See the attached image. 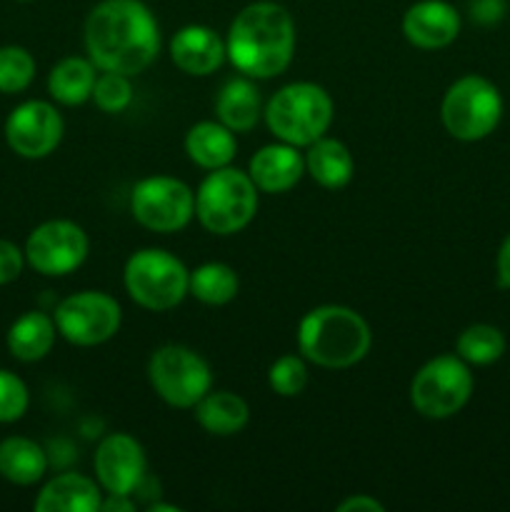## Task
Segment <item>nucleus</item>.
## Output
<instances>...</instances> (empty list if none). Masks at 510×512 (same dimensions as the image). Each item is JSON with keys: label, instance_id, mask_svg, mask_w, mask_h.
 Instances as JSON below:
<instances>
[{"label": "nucleus", "instance_id": "nucleus-1", "mask_svg": "<svg viewBox=\"0 0 510 512\" xmlns=\"http://www.w3.org/2000/svg\"><path fill=\"white\" fill-rule=\"evenodd\" d=\"M85 53L98 70L135 78L160 53V25L143 0H100L85 18Z\"/></svg>", "mask_w": 510, "mask_h": 512}, {"label": "nucleus", "instance_id": "nucleus-2", "mask_svg": "<svg viewBox=\"0 0 510 512\" xmlns=\"http://www.w3.org/2000/svg\"><path fill=\"white\" fill-rule=\"evenodd\" d=\"M225 53L240 75L253 80L278 78L295 55V20L275 0H255L233 18Z\"/></svg>", "mask_w": 510, "mask_h": 512}, {"label": "nucleus", "instance_id": "nucleus-3", "mask_svg": "<svg viewBox=\"0 0 510 512\" xmlns=\"http://www.w3.org/2000/svg\"><path fill=\"white\" fill-rule=\"evenodd\" d=\"M370 345L368 320L348 305H318L300 318L298 350L318 368H353L370 353Z\"/></svg>", "mask_w": 510, "mask_h": 512}, {"label": "nucleus", "instance_id": "nucleus-4", "mask_svg": "<svg viewBox=\"0 0 510 512\" xmlns=\"http://www.w3.org/2000/svg\"><path fill=\"white\" fill-rule=\"evenodd\" d=\"M263 118L275 138L295 148H308L330 130L335 105L323 85L298 80L273 93L265 103Z\"/></svg>", "mask_w": 510, "mask_h": 512}, {"label": "nucleus", "instance_id": "nucleus-5", "mask_svg": "<svg viewBox=\"0 0 510 512\" xmlns=\"http://www.w3.org/2000/svg\"><path fill=\"white\" fill-rule=\"evenodd\" d=\"M258 193L248 173L238 168L208 170L195 190V218L208 233L235 235L253 223L258 213Z\"/></svg>", "mask_w": 510, "mask_h": 512}, {"label": "nucleus", "instance_id": "nucleus-6", "mask_svg": "<svg viewBox=\"0 0 510 512\" xmlns=\"http://www.w3.org/2000/svg\"><path fill=\"white\" fill-rule=\"evenodd\" d=\"M190 270L183 260L163 248L135 250L123 270L125 293L135 305L150 313H165L188 295Z\"/></svg>", "mask_w": 510, "mask_h": 512}, {"label": "nucleus", "instance_id": "nucleus-7", "mask_svg": "<svg viewBox=\"0 0 510 512\" xmlns=\"http://www.w3.org/2000/svg\"><path fill=\"white\" fill-rule=\"evenodd\" d=\"M503 118V95L498 85L483 75H463L455 80L440 103V120L450 138L478 143L488 138Z\"/></svg>", "mask_w": 510, "mask_h": 512}, {"label": "nucleus", "instance_id": "nucleus-8", "mask_svg": "<svg viewBox=\"0 0 510 512\" xmlns=\"http://www.w3.org/2000/svg\"><path fill=\"white\" fill-rule=\"evenodd\" d=\"M148 380L155 395L178 410H193L213 390V370L208 360L178 343L163 345L150 355Z\"/></svg>", "mask_w": 510, "mask_h": 512}, {"label": "nucleus", "instance_id": "nucleus-9", "mask_svg": "<svg viewBox=\"0 0 510 512\" xmlns=\"http://www.w3.org/2000/svg\"><path fill=\"white\" fill-rule=\"evenodd\" d=\"M473 385V373L463 358L438 355L410 380V405L428 420H448L468 405Z\"/></svg>", "mask_w": 510, "mask_h": 512}, {"label": "nucleus", "instance_id": "nucleus-10", "mask_svg": "<svg viewBox=\"0 0 510 512\" xmlns=\"http://www.w3.org/2000/svg\"><path fill=\"white\" fill-rule=\"evenodd\" d=\"M55 328L60 338L78 348H95L118 335L123 310L113 295L103 290H80L55 305Z\"/></svg>", "mask_w": 510, "mask_h": 512}, {"label": "nucleus", "instance_id": "nucleus-11", "mask_svg": "<svg viewBox=\"0 0 510 512\" xmlns=\"http://www.w3.org/2000/svg\"><path fill=\"white\" fill-rule=\"evenodd\" d=\"M130 213L153 233H178L195 218V193L188 183L170 175H150L135 183Z\"/></svg>", "mask_w": 510, "mask_h": 512}, {"label": "nucleus", "instance_id": "nucleus-12", "mask_svg": "<svg viewBox=\"0 0 510 512\" xmlns=\"http://www.w3.org/2000/svg\"><path fill=\"white\" fill-rule=\"evenodd\" d=\"M25 263L45 278H63L85 263L90 250L88 233L73 220H45L25 240Z\"/></svg>", "mask_w": 510, "mask_h": 512}, {"label": "nucleus", "instance_id": "nucleus-13", "mask_svg": "<svg viewBox=\"0 0 510 512\" xmlns=\"http://www.w3.org/2000/svg\"><path fill=\"white\" fill-rule=\"evenodd\" d=\"M3 133L15 155L25 160H43L58 150L65 120L48 100H25L10 110Z\"/></svg>", "mask_w": 510, "mask_h": 512}, {"label": "nucleus", "instance_id": "nucleus-14", "mask_svg": "<svg viewBox=\"0 0 510 512\" xmlns=\"http://www.w3.org/2000/svg\"><path fill=\"white\" fill-rule=\"evenodd\" d=\"M93 470L105 495H135L148 475V458L133 435L110 433L95 448Z\"/></svg>", "mask_w": 510, "mask_h": 512}, {"label": "nucleus", "instance_id": "nucleus-15", "mask_svg": "<svg viewBox=\"0 0 510 512\" xmlns=\"http://www.w3.org/2000/svg\"><path fill=\"white\" fill-rule=\"evenodd\" d=\"M463 18L448 0H418L403 15V35L420 50H443L460 35Z\"/></svg>", "mask_w": 510, "mask_h": 512}, {"label": "nucleus", "instance_id": "nucleus-16", "mask_svg": "<svg viewBox=\"0 0 510 512\" xmlns=\"http://www.w3.org/2000/svg\"><path fill=\"white\" fill-rule=\"evenodd\" d=\"M225 40L208 25H185L170 40V60L193 78H208L225 63Z\"/></svg>", "mask_w": 510, "mask_h": 512}, {"label": "nucleus", "instance_id": "nucleus-17", "mask_svg": "<svg viewBox=\"0 0 510 512\" xmlns=\"http://www.w3.org/2000/svg\"><path fill=\"white\" fill-rule=\"evenodd\" d=\"M248 175L260 193L280 195L293 190L305 175V155L295 145L270 143L263 145L258 153L250 158Z\"/></svg>", "mask_w": 510, "mask_h": 512}, {"label": "nucleus", "instance_id": "nucleus-18", "mask_svg": "<svg viewBox=\"0 0 510 512\" xmlns=\"http://www.w3.org/2000/svg\"><path fill=\"white\" fill-rule=\"evenodd\" d=\"M103 495L98 480L80 473H63L40 488L33 508L35 512H98Z\"/></svg>", "mask_w": 510, "mask_h": 512}, {"label": "nucleus", "instance_id": "nucleus-19", "mask_svg": "<svg viewBox=\"0 0 510 512\" xmlns=\"http://www.w3.org/2000/svg\"><path fill=\"white\" fill-rule=\"evenodd\" d=\"M263 98L258 85L248 75L230 78L215 98V115L233 133H250L263 115Z\"/></svg>", "mask_w": 510, "mask_h": 512}, {"label": "nucleus", "instance_id": "nucleus-20", "mask_svg": "<svg viewBox=\"0 0 510 512\" xmlns=\"http://www.w3.org/2000/svg\"><path fill=\"white\" fill-rule=\"evenodd\" d=\"M305 173L325 190H340L353 180L355 160L348 145L338 138H323L308 145L305 153Z\"/></svg>", "mask_w": 510, "mask_h": 512}, {"label": "nucleus", "instance_id": "nucleus-21", "mask_svg": "<svg viewBox=\"0 0 510 512\" xmlns=\"http://www.w3.org/2000/svg\"><path fill=\"white\" fill-rule=\"evenodd\" d=\"M185 153L198 168L218 170L233 163L238 140L220 120H200L185 133Z\"/></svg>", "mask_w": 510, "mask_h": 512}, {"label": "nucleus", "instance_id": "nucleus-22", "mask_svg": "<svg viewBox=\"0 0 510 512\" xmlns=\"http://www.w3.org/2000/svg\"><path fill=\"white\" fill-rule=\"evenodd\" d=\"M55 335H58V328L48 313L28 310L13 320L8 335H5V345H8L10 355L20 363H38L53 350Z\"/></svg>", "mask_w": 510, "mask_h": 512}, {"label": "nucleus", "instance_id": "nucleus-23", "mask_svg": "<svg viewBox=\"0 0 510 512\" xmlns=\"http://www.w3.org/2000/svg\"><path fill=\"white\" fill-rule=\"evenodd\" d=\"M48 473V455L43 445L25 435H10L0 440V478L8 483L30 488Z\"/></svg>", "mask_w": 510, "mask_h": 512}, {"label": "nucleus", "instance_id": "nucleus-24", "mask_svg": "<svg viewBox=\"0 0 510 512\" xmlns=\"http://www.w3.org/2000/svg\"><path fill=\"white\" fill-rule=\"evenodd\" d=\"M193 410L200 428L215 438H233L250 420L248 403L230 390H210Z\"/></svg>", "mask_w": 510, "mask_h": 512}, {"label": "nucleus", "instance_id": "nucleus-25", "mask_svg": "<svg viewBox=\"0 0 510 512\" xmlns=\"http://www.w3.org/2000/svg\"><path fill=\"white\" fill-rule=\"evenodd\" d=\"M95 63L83 55H68L58 60L48 73V93L55 103L65 108L88 103L95 88Z\"/></svg>", "mask_w": 510, "mask_h": 512}, {"label": "nucleus", "instance_id": "nucleus-26", "mask_svg": "<svg viewBox=\"0 0 510 512\" xmlns=\"http://www.w3.org/2000/svg\"><path fill=\"white\" fill-rule=\"evenodd\" d=\"M240 290V278L230 265L218 263H203L195 270H190L188 295H193L198 303L210 305V308H220L235 300Z\"/></svg>", "mask_w": 510, "mask_h": 512}, {"label": "nucleus", "instance_id": "nucleus-27", "mask_svg": "<svg viewBox=\"0 0 510 512\" xmlns=\"http://www.w3.org/2000/svg\"><path fill=\"white\" fill-rule=\"evenodd\" d=\"M505 335L500 333V328L488 323H475L468 325L463 333L455 340V355L463 358L468 365H478V368H485V365L498 363L505 355Z\"/></svg>", "mask_w": 510, "mask_h": 512}, {"label": "nucleus", "instance_id": "nucleus-28", "mask_svg": "<svg viewBox=\"0 0 510 512\" xmlns=\"http://www.w3.org/2000/svg\"><path fill=\"white\" fill-rule=\"evenodd\" d=\"M38 73L33 53L23 45H3L0 48V93L18 95L30 88Z\"/></svg>", "mask_w": 510, "mask_h": 512}, {"label": "nucleus", "instance_id": "nucleus-29", "mask_svg": "<svg viewBox=\"0 0 510 512\" xmlns=\"http://www.w3.org/2000/svg\"><path fill=\"white\" fill-rule=\"evenodd\" d=\"M268 385L280 398H298L308 388V360L303 355H280L268 368Z\"/></svg>", "mask_w": 510, "mask_h": 512}, {"label": "nucleus", "instance_id": "nucleus-30", "mask_svg": "<svg viewBox=\"0 0 510 512\" xmlns=\"http://www.w3.org/2000/svg\"><path fill=\"white\" fill-rule=\"evenodd\" d=\"M98 110L108 115H118L133 103V85H130V75L123 73H108V70H100V75L95 78L93 95H90Z\"/></svg>", "mask_w": 510, "mask_h": 512}, {"label": "nucleus", "instance_id": "nucleus-31", "mask_svg": "<svg viewBox=\"0 0 510 512\" xmlns=\"http://www.w3.org/2000/svg\"><path fill=\"white\" fill-rule=\"evenodd\" d=\"M28 385L13 370L0 368V423H18L28 413Z\"/></svg>", "mask_w": 510, "mask_h": 512}, {"label": "nucleus", "instance_id": "nucleus-32", "mask_svg": "<svg viewBox=\"0 0 510 512\" xmlns=\"http://www.w3.org/2000/svg\"><path fill=\"white\" fill-rule=\"evenodd\" d=\"M25 250L18 248L13 240L0 238V285H10L20 278L25 268Z\"/></svg>", "mask_w": 510, "mask_h": 512}, {"label": "nucleus", "instance_id": "nucleus-33", "mask_svg": "<svg viewBox=\"0 0 510 512\" xmlns=\"http://www.w3.org/2000/svg\"><path fill=\"white\" fill-rule=\"evenodd\" d=\"M470 13L478 23L493 25L505 15V0H473L470 3Z\"/></svg>", "mask_w": 510, "mask_h": 512}, {"label": "nucleus", "instance_id": "nucleus-34", "mask_svg": "<svg viewBox=\"0 0 510 512\" xmlns=\"http://www.w3.org/2000/svg\"><path fill=\"white\" fill-rule=\"evenodd\" d=\"M338 512H385V505L380 500H375L373 495L368 493H358V495H348L343 503H338Z\"/></svg>", "mask_w": 510, "mask_h": 512}, {"label": "nucleus", "instance_id": "nucleus-35", "mask_svg": "<svg viewBox=\"0 0 510 512\" xmlns=\"http://www.w3.org/2000/svg\"><path fill=\"white\" fill-rule=\"evenodd\" d=\"M495 273H498V283L510 290V233L508 238L500 243L498 258H495Z\"/></svg>", "mask_w": 510, "mask_h": 512}, {"label": "nucleus", "instance_id": "nucleus-36", "mask_svg": "<svg viewBox=\"0 0 510 512\" xmlns=\"http://www.w3.org/2000/svg\"><path fill=\"white\" fill-rule=\"evenodd\" d=\"M103 512H133L135 500L133 495H103V505H100Z\"/></svg>", "mask_w": 510, "mask_h": 512}, {"label": "nucleus", "instance_id": "nucleus-37", "mask_svg": "<svg viewBox=\"0 0 510 512\" xmlns=\"http://www.w3.org/2000/svg\"><path fill=\"white\" fill-rule=\"evenodd\" d=\"M148 510L150 512H180L178 505H165V503H158V500H155V503H150Z\"/></svg>", "mask_w": 510, "mask_h": 512}, {"label": "nucleus", "instance_id": "nucleus-38", "mask_svg": "<svg viewBox=\"0 0 510 512\" xmlns=\"http://www.w3.org/2000/svg\"><path fill=\"white\" fill-rule=\"evenodd\" d=\"M18 3H30V0H18Z\"/></svg>", "mask_w": 510, "mask_h": 512}]
</instances>
